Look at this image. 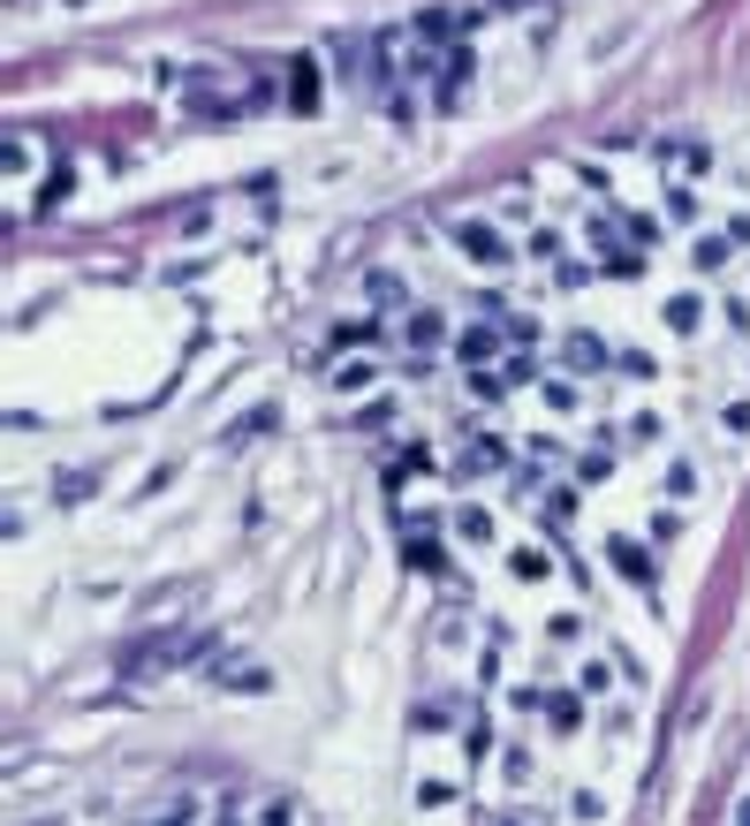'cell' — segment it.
<instances>
[{
    "mask_svg": "<svg viewBox=\"0 0 750 826\" xmlns=\"http://www.w3.org/2000/svg\"><path fill=\"white\" fill-rule=\"evenodd\" d=\"M190 653H206V629H167V637H152V645L122 653V675H129V683H152L160 667H182Z\"/></svg>",
    "mask_w": 750,
    "mask_h": 826,
    "instance_id": "obj_1",
    "label": "cell"
},
{
    "mask_svg": "<svg viewBox=\"0 0 750 826\" xmlns=\"http://www.w3.org/2000/svg\"><path fill=\"white\" fill-rule=\"evenodd\" d=\"M448 235H456V251L478 265V273H500V265H508V235H500L493 220H456Z\"/></svg>",
    "mask_w": 750,
    "mask_h": 826,
    "instance_id": "obj_2",
    "label": "cell"
},
{
    "mask_svg": "<svg viewBox=\"0 0 750 826\" xmlns=\"http://www.w3.org/2000/svg\"><path fill=\"white\" fill-rule=\"evenodd\" d=\"M523 705H531V713H546L561 736L577 728V697H569V691H523Z\"/></svg>",
    "mask_w": 750,
    "mask_h": 826,
    "instance_id": "obj_3",
    "label": "cell"
},
{
    "mask_svg": "<svg viewBox=\"0 0 750 826\" xmlns=\"http://www.w3.org/2000/svg\"><path fill=\"white\" fill-rule=\"evenodd\" d=\"M743 243H750V228H728V235H706V243H698V273H720V265L736 259Z\"/></svg>",
    "mask_w": 750,
    "mask_h": 826,
    "instance_id": "obj_4",
    "label": "cell"
},
{
    "mask_svg": "<svg viewBox=\"0 0 750 826\" xmlns=\"http://www.w3.org/2000/svg\"><path fill=\"white\" fill-rule=\"evenodd\" d=\"M281 77H289V107H303V114H311V107H319V61H289Z\"/></svg>",
    "mask_w": 750,
    "mask_h": 826,
    "instance_id": "obj_5",
    "label": "cell"
},
{
    "mask_svg": "<svg viewBox=\"0 0 750 826\" xmlns=\"http://www.w3.org/2000/svg\"><path fill=\"white\" fill-rule=\"evenodd\" d=\"M607 562L622 568V576L637 584V592H652V562H644V546H629V538H614V546H607Z\"/></svg>",
    "mask_w": 750,
    "mask_h": 826,
    "instance_id": "obj_6",
    "label": "cell"
},
{
    "mask_svg": "<svg viewBox=\"0 0 750 826\" xmlns=\"http://www.w3.org/2000/svg\"><path fill=\"white\" fill-rule=\"evenodd\" d=\"M31 168H39V144H31V137H8V182H16V198H23Z\"/></svg>",
    "mask_w": 750,
    "mask_h": 826,
    "instance_id": "obj_7",
    "label": "cell"
},
{
    "mask_svg": "<svg viewBox=\"0 0 750 826\" xmlns=\"http://www.w3.org/2000/svg\"><path fill=\"white\" fill-rule=\"evenodd\" d=\"M500 334H508V326H470V334H462V356H470V364H493Z\"/></svg>",
    "mask_w": 750,
    "mask_h": 826,
    "instance_id": "obj_8",
    "label": "cell"
},
{
    "mask_svg": "<svg viewBox=\"0 0 750 826\" xmlns=\"http://www.w3.org/2000/svg\"><path fill=\"white\" fill-rule=\"evenodd\" d=\"M410 342H417V349H440V342H448L440 311H410Z\"/></svg>",
    "mask_w": 750,
    "mask_h": 826,
    "instance_id": "obj_9",
    "label": "cell"
},
{
    "mask_svg": "<svg viewBox=\"0 0 750 826\" xmlns=\"http://www.w3.org/2000/svg\"><path fill=\"white\" fill-rule=\"evenodd\" d=\"M462 463H470V471H500V463H508V447H500V440H478Z\"/></svg>",
    "mask_w": 750,
    "mask_h": 826,
    "instance_id": "obj_10",
    "label": "cell"
},
{
    "mask_svg": "<svg viewBox=\"0 0 750 826\" xmlns=\"http://www.w3.org/2000/svg\"><path fill=\"white\" fill-rule=\"evenodd\" d=\"M607 683H614V667H607V659H591V667L577 675V691H583V697H607Z\"/></svg>",
    "mask_w": 750,
    "mask_h": 826,
    "instance_id": "obj_11",
    "label": "cell"
},
{
    "mask_svg": "<svg viewBox=\"0 0 750 826\" xmlns=\"http://www.w3.org/2000/svg\"><path fill=\"white\" fill-rule=\"evenodd\" d=\"M462 538H478V546H493V516H486V508H462Z\"/></svg>",
    "mask_w": 750,
    "mask_h": 826,
    "instance_id": "obj_12",
    "label": "cell"
},
{
    "mask_svg": "<svg viewBox=\"0 0 750 826\" xmlns=\"http://www.w3.org/2000/svg\"><path fill=\"white\" fill-rule=\"evenodd\" d=\"M667 326H682V334H690V326H698V296H674V304H667Z\"/></svg>",
    "mask_w": 750,
    "mask_h": 826,
    "instance_id": "obj_13",
    "label": "cell"
},
{
    "mask_svg": "<svg viewBox=\"0 0 750 826\" xmlns=\"http://www.w3.org/2000/svg\"><path fill=\"white\" fill-rule=\"evenodd\" d=\"M569 364H607V349L591 342V334H577V342H569Z\"/></svg>",
    "mask_w": 750,
    "mask_h": 826,
    "instance_id": "obj_14",
    "label": "cell"
},
{
    "mask_svg": "<svg viewBox=\"0 0 750 826\" xmlns=\"http://www.w3.org/2000/svg\"><path fill=\"white\" fill-rule=\"evenodd\" d=\"M546 568H553V562H546V554H539V546H523V554H516V576H531V584H539V576H546Z\"/></svg>",
    "mask_w": 750,
    "mask_h": 826,
    "instance_id": "obj_15",
    "label": "cell"
},
{
    "mask_svg": "<svg viewBox=\"0 0 750 826\" xmlns=\"http://www.w3.org/2000/svg\"><path fill=\"white\" fill-rule=\"evenodd\" d=\"M667 220H698V198L690 190H667Z\"/></svg>",
    "mask_w": 750,
    "mask_h": 826,
    "instance_id": "obj_16",
    "label": "cell"
}]
</instances>
